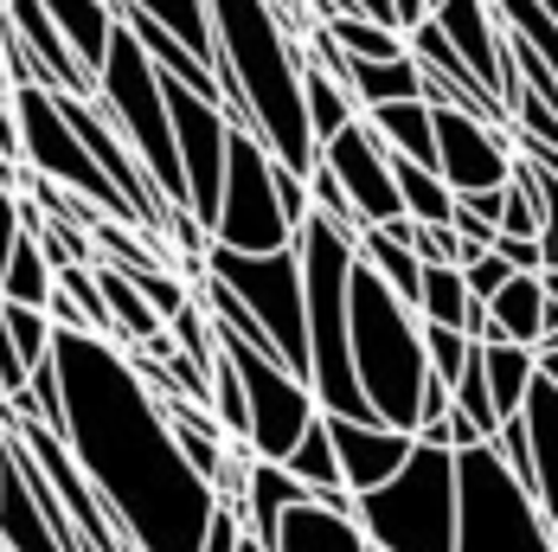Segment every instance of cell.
Returning <instances> with one entry per match:
<instances>
[{
	"label": "cell",
	"instance_id": "obj_7",
	"mask_svg": "<svg viewBox=\"0 0 558 552\" xmlns=\"http://www.w3.org/2000/svg\"><path fill=\"white\" fill-rule=\"evenodd\" d=\"M199 271L219 276L225 289L257 315V328L270 334V347H277V360L289 373H308V302H302L295 238L282 251H225V244H206Z\"/></svg>",
	"mask_w": 558,
	"mask_h": 552
},
{
	"label": "cell",
	"instance_id": "obj_17",
	"mask_svg": "<svg viewBox=\"0 0 558 552\" xmlns=\"http://www.w3.org/2000/svg\"><path fill=\"white\" fill-rule=\"evenodd\" d=\"M270 552H379L366 540V527L347 514V507H328V501H295L282 514Z\"/></svg>",
	"mask_w": 558,
	"mask_h": 552
},
{
	"label": "cell",
	"instance_id": "obj_48",
	"mask_svg": "<svg viewBox=\"0 0 558 552\" xmlns=\"http://www.w3.org/2000/svg\"><path fill=\"white\" fill-rule=\"evenodd\" d=\"M391 20H398V26H417V20H424V0H391Z\"/></svg>",
	"mask_w": 558,
	"mask_h": 552
},
{
	"label": "cell",
	"instance_id": "obj_52",
	"mask_svg": "<svg viewBox=\"0 0 558 552\" xmlns=\"http://www.w3.org/2000/svg\"><path fill=\"white\" fill-rule=\"evenodd\" d=\"M0 463H7V424H0Z\"/></svg>",
	"mask_w": 558,
	"mask_h": 552
},
{
	"label": "cell",
	"instance_id": "obj_35",
	"mask_svg": "<svg viewBox=\"0 0 558 552\" xmlns=\"http://www.w3.org/2000/svg\"><path fill=\"white\" fill-rule=\"evenodd\" d=\"M213 418L225 424V437L244 443V380H238V367H231V353H213Z\"/></svg>",
	"mask_w": 558,
	"mask_h": 552
},
{
	"label": "cell",
	"instance_id": "obj_22",
	"mask_svg": "<svg viewBox=\"0 0 558 552\" xmlns=\"http://www.w3.org/2000/svg\"><path fill=\"white\" fill-rule=\"evenodd\" d=\"M52 13V26L64 33V46L77 52V64L97 77V64L110 52V33H116V0H39Z\"/></svg>",
	"mask_w": 558,
	"mask_h": 552
},
{
	"label": "cell",
	"instance_id": "obj_41",
	"mask_svg": "<svg viewBox=\"0 0 558 552\" xmlns=\"http://www.w3.org/2000/svg\"><path fill=\"white\" fill-rule=\"evenodd\" d=\"M26 193H13V187H0V264H7V251L20 244V231H26Z\"/></svg>",
	"mask_w": 558,
	"mask_h": 552
},
{
	"label": "cell",
	"instance_id": "obj_20",
	"mask_svg": "<svg viewBox=\"0 0 558 552\" xmlns=\"http://www.w3.org/2000/svg\"><path fill=\"white\" fill-rule=\"evenodd\" d=\"M488 309V334L482 340H513V347H533L539 340V328H546V283H539V271H513L482 302Z\"/></svg>",
	"mask_w": 558,
	"mask_h": 552
},
{
	"label": "cell",
	"instance_id": "obj_33",
	"mask_svg": "<svg viewBox=\"0 0 558 552\" xmlns=\"http://www.w3.org/2000/svg\"><path fill=\"white\" fill-rule=\"evenodd\" d=\"M495 13H501V26L507 33H520L533 52L546 58V71H553V84H558V20L539 7V0H495Z\"/></svg>",
	"mask_w": 558,
	"mask_h": 552
},
{
	"label": "cell",
	"instance_id": "obj_8",
	"mask_svg": "<svg viewBox=\"0 0 558 552\" xmlns=\"http://www.w3.org/2000/svg\"><path fill=\"white\" fill-rule=\"evenodd\" d=\"M206 231L225 251H282L295 238V225L282 213L277 155L251 129H231V142H225V187Z\"/></svg>",
	"mask_w": 558,
	"mask_h": 552
},
{
	"label": "cell",
	"instance_id": "obj_11",
	"mask_svg": "<svg viewBox=\"0 0 558 552\" xmlns=\"http://www.w3.org/2000/svg\"><path fill=\"white\" fill-rule=\"evenodd\" d=\"M430 129H437V173L449 193H495L513 173V135L501 122L456 110V104H430Z\"/></svg>",
	"mask_w": 558,
	"mask_h": 552
},
{
	"label": "cell",
	"instance_id": "obj_53",
	"mask_svg": "<svg viewBox=\"0 0 558 552\" xmlns=\"http://www.w3.org/2000/svg\"><path fill=\"white\" fill-rule=\"evenodd\" d=\"M539 7H546V13H553V20H558V0H539Z\"/></svg>",
	"mask_w": 558,
	"mask_h": 552
},
{
	"label": "cell",
	"instance_id": "obj_18",
	"mask_svg": "<svg viewBox=\"0 0 558 552\" xmlns=\"http://www.w3.org/2000/svg\"><path fill=\"white\" fill-rule=\"evenodd\" d=\"M520 418H526V437H533V501H539V514H546V527L558 540V392L539 373H533Z\"/></svg>",
	"mask_w": 558,
	"mask_h": 552
},
{
	"label": "cell",
	"instance_id": "obj_45",
	"mask_svg": "<svg viewBox=\"0 0 558 552\" xmlns=\"http://www.w3.org/2000/svg\"><path fill=\"white\" fill-rule=\"evenodd\" d=\"M0 161H20V116H13L7 91H0Z\"/></svg>",
	"mask_w": 558,
	"mask_h": 552
},
{
	"label": "cell",
	"instance_id": "obj_24",
	"mask_svg": "<svg viewBox=\"0 0 558 552\" xmlns=\"http://www.w3.org/2000/svg\"><path fill=\"white\" fill-rule=\"evenodd\" d=\"M97 289H104V309H110V340L116 347H148L161 334V315L148 309V296L135 289V276L116 271V264H90Z\"/></svg>",
	"mask_w": 558,
	"mask_h": 552
},
{
	"label": "cell",
	"instance_id": "obj_30",
	"mask_svg": "<svg viewBox=\"0 0 558 552\" xmlns=\"http://www.w3.org/2000/svg\"><path fill=\"white\" fill-rule=\"evenodd\" d=\"M417 322H444V328H462L469 322V309H475V296H469V283L456 264H424L417 276Z\"/></svg>",
	"mask_w": 558,
	"mask_h": 552
},
{
	"label": "cell",
	"instance_id": "obj_13",
	"mask_svg": "<svg viewBox=\"0 0 558 552\" xmlns=\"http://www.w3.org/2000/svg\"><path fill=\"white\" fill-rule=\"evenodd\" d=\"M430 20H437V33H444L449 46H456V58L475 71V84L507 110V84H513V71H507L501 13H495V0H437Z\"/></svg>",
	"mask_w": 558,
	"mask_h": 552
},
{
	"label": "cell",
	"instance_id": "obj_4",
	"mask_svg": "<svg viewBox=\"0 0 558 552\" xmlns=\"http://www.w3.org/2000/svg\"><path fill=\"white\" fill-rule=\"evenodd\" d=\"M97 110L110 116V129L135 148V161L148 167L155 193L168 206H186V180H180V148H173V122H168V91L155 58L135 46V33L116 20L110 52L97 64Z\"/></svg>",
	"mask_w": 558,
	"mask_h": 552
},
{
	"label": "cell",
	"instance_id": "obj_44",
	"mask_svg": "<svg viewBox=\"0 0 558 552\" xmlns=\"http://www.w3.org/2000/svg\"><path fill=\"white\" fill-rule=\"evenodd\" d=\"M13 392H26V360L13 353V340H7V322H0V398H13Z\"/></svg>",
	"mask_w": 558,
	"mask_h": 552
},
{
	"label": "cell",
	"instance_id": "obj_29",
	"mask_svg": "<svg viewBox=\"0 0 558 552\" xmlns=\"http://www.w3.org/2000/svg\"><path fill=\"white\" fill-rule=\"evenodd\" d=\"M391 187H398V206H404V219H417V225H449L456 193L444 187V173H437V167H417V161H404V155H391Z\"/></svg>",
	"mask_w": 558,
	"mask_h": 552
},
{
	"label": "cell",
	"instance_id": "obj_10",
	"mask_svg": "<svg viewBox=\"0 0 558 552\" xmlns=\"http://www.w3.org/2000/svg\"><path fill=\"white\" fill-rule=\"evenodd\" d=\"M168 91V122H173V148H180V180H186V213L199 225H213L225 187V142H231V116L219 110V97H199L186 84L161 77Z\"/></svg>",
	"mask_w": 558,
	"mask_h": 552
},
{
	"label": "cell",
	"instance_id": "obj_47",
	"mask_svg": "<svg viewBox=\"0 0 558 552\" xmlns=\"http://www.w3.org/2000/svg\"><path fill=\"white\" fill-rule=\"evenodd\" d=\"M533 367H539V380L558 392V347H533Z\"/></svg>",
	"mask_w": 558,
	"mask_h": 552
},
{
	"label": "cell",
	"instance_id": "obj_38",
	"mask_svg": "<svg viewBox=\"0 0 558 552\" xmlns=\"http://www.w3.org/2000/svg\"><path fill=\"white\" fill-rule=\"evenodd\" d=\"M135 289L148 296V309L161 315V328H168L173 315H180V309L193 302V283H186L180 271H168V264H161V271H135Z\"/></svg>",
	"mask_w": 558,
	"mask_h": 552
},
{
	"label": "cell",
	"instance_id": "obj_27",
	"mask_svg": "<svg viewBox=\"0 0 558 552\" xmlns=\"http://www.w3.org/2000/svg\"><path fill=\"white\" fill-rule=\"evenodd\" d=\"M353 257L379 276L398 302H417V276H424V264H417V251H411V244L386 238L379 225H360V238H353Z\"/></svg>",
	"mask_w": 558,
	"mask_h": 552
},
{
	"label": "cell",
	"instance_id": "obj_37",
	"mask_svg": "<svg viewBox=\"0 0 558 552\" xmlns=\"http://www.w3.org/2000/svg\"><path fill=\"white\" fill-rule=\"evenodd\" d=\"M488 449L501 456V469H507V476H513V482H520V489L533 495V437H526V418H520V411L495 424V437H488Z\"/></svg>",
	"mask_w": 558,
	"mask_h": 552
},
{
	"label": "cell",
	"instance_id": "obj_40",
	"mask_svg": "<svg viewBox=\"0 0 558 552\" xmlns=\"http://www.w3.org/2000/svg\"><path fill=\"white\" fill-rule=\"evenodd\" d=\"M507 276H513V264H507L501 251H482V257H469V264H462V283H469V296H475V302H488Z\"/></svg>",
	"mask_w": 558,
	"mask_h": 552
},
{
	"label": "cell",
	"instance_id": "obj_31",
	"mask_svg": "<svg viewBox=\"0 0 558 552\" xmlns=\"http://www.w3.org/2000/svg\"><path fill=\"white\" fill-rule=\"evenodd\" d=\"M322 33H328L347 58H404V33H398V26H386V20H366V13L322 20Z\"/></svg>",
	"mask_w": 558,
	"mask_h": 552
},
{
	"label": "cell",
	"instance_id": "obj_32",
	"mask_svg": "<svg viewBox=\"0 0 558 552\" xmlns=\"http://www.w3.org/2000/svg\"><path fill=\"white\" fill-rule=\"evenodd\" d=\"M122 7H135V13L161 20L180 46H193V52L213 64V20H206V0H122Z\"/></svg>",
	"mask_w": 558,
	"mask_h": 552
},
{
	"label": "cell",
	"instance_id": "obj_26",
	"mask_svg": "<svg viewBox=\"0 0 558 552\" xmlns=\"http://www.w3.org/2000/svg\"><path fill=\"white\" fill-rule=\"evenodd\" d=\"M533 347H513V340H482V380L495 398V418H513L533 392Z\"/></svg>",
	"mask_w": 558,
	"mask_h": 552
},
{
	"label": "cell",
	"instance_id": "obj_54",
	"mask_svg": "<svg viewBox=\"0 0 558 552\" xmlns=\"http://www.w3.org/2000/svg\"><path fill=\"white\" fill-rule=\"evenodd\" d=\"M430 7H437V0H424V13H430Z\"/></svg>",
	"mask_w": 558,
	"mask_h": 552
},
{
	"label": "cell",
	"instance_id": "obj_15",
	"mask_svg": "<svg viewBox=\"0 0 558 552\" xmlns=\"http://www.w3.org/2000/svg\"><path fill=\"white\" fill-rule=\"evenodd\" d=\"M0 20H7V33L33 52V64H39V84H46V91H77V97H97V77L77 64V52L64 46V33L52 26V13H46L39 0H0Z\"/></svg>",
	"mask_w": 558,
	"mask_h": 552
},
{
	"label": "cell",
	"instance_id": "obj_49",
	"mask_svg": "<svg viewBox=\"0 0 558 552\" xmlns=\"http://www.w3.org/2000/svg\"><path fill=\"white\" fill-rule=\"evenodd\" d=\"M353 7H360L366 20H386V26H398V20H391V0H353ZM398 33H404V26H398Z\"/></svg>",
	"mask_w": 558,
	"mask_h": 552
},
{
	"label": "cell",
	"instance_id": "obj_23",
	"mask_svg": "<svg viewBox=\"0 0 558 552\" xmlns=\"http://www.w3.org/2000/svg\"><path fill=\"white\" fill-rule=\"evenodd\" d=\"M373 122V135L386 142L391 155L417 167H437V129H430V104L424 97H398V104H379V110H360Z\"/></svg>",
	"mask_w": 558,
	"mask_h": 552
},
{
	"label": "cell",
	"instance_id": "obj_14",
	"mask_svg": "<svg viewBox=\"0 0 558 552\" xmlns=\"http://www.w3.org/2000/svg\"><path fill=\"white\" fill-rule=\"evenodd\" d=\"M328 437H335L347 495H366V489L391 482V476L404 469V456L417 449V437H411V431L379 424V418H328Z\"/></svg>",
	"mask_w": 558,
	"mask_h": 552
},
{
	"label": "cell",
	"instance_id": "obj_36",
	"mask_svg": "<svg viewBox=\"0 0 558 552\" xmlns=\"http://www.w3.org/2000/svg\"><path fill=\"white\" fill-rule=\"evenodd\" d=\"M469 353H475V340L462 328H444V322H424V360H430V373L456 386V373L469 367Z\"/></svg>",
	"mask_w": 558,
	"mask_h": 552
},
{
	"label": "cell",
	"instance_id": "obj_2",
	"mask_svg": "<svg viewBox=\"0 0 558 552\" xmlns=\"http://www.w3.org/2000/svg\"><path fill=\"white\" fill-rule=\"evenodd\" d=\"M213 20V71H219V110L231 129H251L277 167L308 173L315 135L302 116V33L270 0H206Z\"/></svg>",
	"mask_w": 558,
	"mask_h": 552
},
{
	"label": "cell",
	"instance_id": "obj_19",
	"mask_svg": "<svg viewBox=\"0 0 558 552\" xmlns=\"http://www.w3.org/2000/svg\"><path fill=\"white\" fill-rule=\"evenodd\" d=\"M347 84V97L360 104V110H379V104H398V97H424V71H417V58H335V71Z\"/></svg>",
	"mask_w": 558,
	"mask_h": 552
},
{
	"label": "cell",
	"instance_id": "obj_1",
	"mask_svg": "<svg viewBox=\"0 0 558 552\" xmlns=\"http://www.w3.org/2000/svg\"><path fill=\"white\" fill-rule=\"evenodd\" d=\"M52 367L64 386V449L104 495L142 552H199L219 495L180 456L155 392L135 380L110 334L52 328Z\"/></svg>",
	"mask_w": 558,
	"mask_h": 552
},
{
	"label": "cell",
	"instance_id": "obj_43",
	"mask_svg": "<svg viewBox=\"0 0 558 552\" xmlns=\"http://www.w3.org/2000/svg\"><path fill=\"white\" fill-rule=\"evenodd\" d=\"M277 187H282V213H289V225H302L308 219V180L289 173V167H277Z\"/></svg>",
	"mask_w": 558,
	"mask_h": 552
},
{
	"label": "cell",
	"instance_id": "obj_46",
	"mask_svg": "<svg viewBox=\"0 0 558 552\" xmlns=\"http://www.w3.org/2000/svg\"><path fill=\"white\" fill-rule=\"evenodd\" d=\"M456 200H462L469 213H482V219H488V225L501 219V187H495V193H456Z\"/></svg>",
	"mask_w": 558,
	"mask_h": 552
},
{
	"label": "cell",
	"instance_id": "obj_34",
	"mask_svg": "<svg viewBox=\"0 0 558 552\" xmlns=\"http://www.w3.org/2000/svg\"><path fill=\"white\" fill-rule=\"evenodd\" d=\"M0 322H7V340H13V353L26 360V373L52 360V328H58V322L46 315V309H26V302H0Z\"/></svg>",
	"mask_w": 558,
	"mask_h": 552
},
{
	"label": "cell",
	"instance_id": "obj_50",
	"mask_svg": "<svg viewBox=\"0 0 558 552\" xmlns=\"http://www.w3.org/2000/svg\"><path fill=\"white\" fill-rule=\"evenodd\" d=\"M533 347H558V309H546V328H539V340Z\"/></svg>",
	"mask_w": 558,
	"mask_h": 552
},
{
	"label": "cell",
	"instance_id": "obj_28",
	"mask_svg": "<svg viewBox=\"0 0 558 552\" xmlns=\"http://www.w3.org/2000/svg\"><path fill=\"white\" fill-rule=\"evenodd\" d=\"M302 116H308V135H315V148L335 135V129H347L353 116H360V104L347 97V84L340 77H328L315 58L302 52Z\"/></svg>",
	"mask_w": 558,
	"mask_h": 552
},
{
	"label": "cell",
	"instance_id": "obj_3",
	"mask_svg": "<svg viewBox=\"0 0 558 552\" xmlns=\"http://www.w3.org/2000/svg\"><path fill=\"white\" fill-rule=\"evenodd\" d=\"M347 353H353V380L366 392L373 418L411 431L417 424V392L430 380L424 322L360 257H353V276H347Z\"/></svg>",
	"mask_w": 558,
	"mask_h": 552
},
{
	"label": "cell",
	"instance_id": "obj_25",
	"mask_svg": "<svg viewBox=\"0 0 558 552\" xmlns=\"http://www.w3.org/2000/svg\"><path fill=\"white\" fill-rule=\"evenodd\" d=\"M52 289H58L52 257L39 251V238H33V231H20V244H13V251H7V264H0V302L52 309Z\"/></svg>",
	"mask_w": 558,
	"mask_h": 552
},
{
	"label": "cell",
	"instance_id": "obj_51",
	"mask_svg": "<svg viewBox=\"0 0 558 552\" xmlns=\"http://www.w3.org/2000/svg\"><path fill=\"white\" fill-rule=\"evenodd\" d=\"M238 552H270V547H257V540H251V533H244V540H238Z\"/></svg>",
	"mask_w": 558,
	"mask_h": 552
},
{
	"label": "cell",
	"instance_id": "obj_9",
	"mask_svg": "<svg viewBox=\"0 0 558 552\" xmlns=\"http://www.w3.org/2000/svg\"><path fill=\"white\" fill-rule=\"evenodd\" d=\"M206 322H213V315H206ZM213 340L231 353V367H238V380H244V443H251V456L282 463V456L295 449V437L322 418L308 380L289 373L270 347H251V340H238V334H225V328H213Z\"/></svg>",
	"mask_w": 558,
	"mask_h": 552
},
{
	"label": "cell",
	"instance_id": "obj_16",
	"mask_svg": "<svg viewBox=\"0 0 558 552\" xmlns=\"http://www.w3.org/2000/svg\"><path fill=\"white\" fill-rule=\"evenodd\" d=\"M295 501H308V489H302L282 463L251 456V463H244V489H238V501H225V507H238L244 533H251L257 547H270V540H277V527H282V514H289Z\"/></svg>",
	"mask_w": 558,
	"mask_h": 552
},
{
	"label": "cell",
	"instance_id": "obj_5",
	"mask_svg": "<svg viewBox=\"0 0 558 552\" xmlns=\"http://www.w3.org/2000/svg\"><path fill=\"white\" fill-rule=\"evenodd\" d=\"M353 520L379 552H456V449L417 443L391 482L353 495Z\"/></svg>",
	"mask_w": 558,
	"mask_h": 552
},
{
	"label": "cell",
	"instance_id": "obj_39",
	"mask_svg": "<svg viewBox=\"0 0 558 552\" xmlns=\"http://www.w3.org/2000/svg\"><path fill=\"white\" fill-rule=\"evenodd\" d=\"M495 238H539V206L526 200L520 180L501 187V219H495Z\"/></svg>",
	"mask_w": 558,
	"mask_h": 552
},
{
	"label": "cell",
	"instance_id": "obj_12",
	"mask_svg": "<svg viewBox=\"0 0 558 552\" xmlns=\"http://www.w3.org/2000/svg\"><path fill=\"white\" fill-rule=\"evenodd\" d=\"M315 161L340 180V193L353 200V213H360L366 225L404 219L398 187H391V148L373 135V122H366V116H353L347 129H335V135L315 148Z\"/></svg>",
	"mask_w": 558,
	"mask_h": 552
},
{
	"label": "cell",
	"instance_id": "obj_6",
	"mask_svg": "<svg viewBox=\"0 0 558 552\" xmlns=\"http://www.w3.org/2000/svg\"><path fill=\"white\" fill-rule=\"evenodd\" d=\"M456 552H558L539 501L507 476L488 443L456 449Z\"/></svg>",
	"mask_w": 558,
	"mask_h": 552
},
{
	"label": "cell",
	"instance_id": "obj_42",
	"mask_svg": "<svg viewBox=\"0 0 558 552\" xmlns=\"http://www.w3.org/2000/svg\"><path fill=\"white\" fill-rule=\"evenodd\" d=\"M488 251H501L513 271H546V257H539V238H495Z\"/></svg>",
	"mask_w": 558,
	"mask_h": 552
},
{
	"label": "cell",
	"instance_id": "obj_21",
	"mask_svg": "<svg viewBox=\"0 0 558 552\" xmlns=\"http://www.w3.org/2000/svg\"><path fill=\"white\" fill-rule=\"evenodd\" d=\"M282 469L308 489V501H328V507H347L353 514V495H347V482H340V456H335V437H328V418H315L295 449L282 456Z\"/></svg>",
	"mask_w": 558,
	"mask_h": 552
}]
</instances>
